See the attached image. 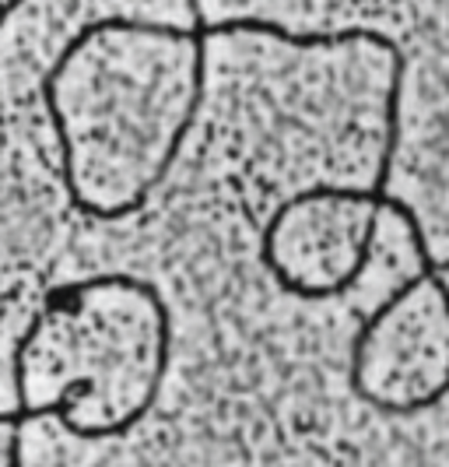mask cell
Returning a JSON list of instances; mask_svg holds the SVG:
<instances>
[{"label": "cell", "mask_w": 449, "mask_h": 467, "mask_svg": "<svg viewBox=\"0 0 449 467\" xmlns=\"http://www.w3.org/2000/svg\"><path fill=\"white\" fill-rule=\"evenodd\" d=\"M214 22L102 18L46 81L60 176L77 214L123 222L166 187L208 95Z\"/></svg>", "instance_id": "1"}, {"label": "cell", "mask_w": 449, "mask_h": 467, "mask_svg": "<svg viewBox=\"0 0 449 467\" xmlns=\"http://www.w3.org/2000/svg\"><path fill=\"white\" fill-rule=\"evenodd\" d=\"M102 18L204 22L200 0H4L0 4V376L36 317L71 197L56 162L46 81L81 28Z\"/></svg>", "instance_id": "2"}, {"label": "cell", "mask_w": 449, "mask_h": 467, "mask_svg": "<svg viewBox=\"0 0 449 467\" xmlns=\"http://www.w3.org/2000/svg\"><path fill=\"white\" fill-rule=\"evenodd\" d=\"M176 324L162 288L102 271L49 285L11 355L15 408L56 404L67 383H95L106 440H123L162 398Z\"/></svg>", "instance_id": "3"}, {"label": "cell", "mask_w": 449, "mask_h": 467, "mask_svg": "<svg viewBox=\"0 0 449 467\" xmlns=\"http://www.w3.org/2000/svg\"><path fill=\"white\" fill-rule=\"evenodd\" d=\"M7 467H25V446L18 432H15L11 443H7Z\"/></svg>", "instance_id": "4"}]
</instances>
